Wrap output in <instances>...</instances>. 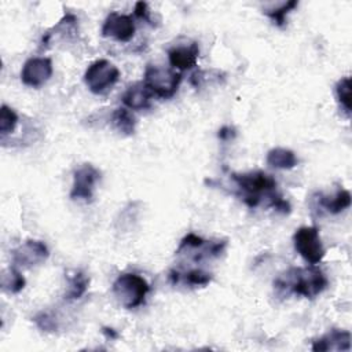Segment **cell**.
<instances>
[{"label": "cell", "mask_w": 352, "mask_h": 352, "mask_svg": "<svg viewBox=\"0 0 352 352\" xmlns=\"http://www.w3.org/2000/svg\"><path fill=\"white\" fill-rule=\"evenodd\" d=\"M230 179L235 186L232 191L246 206L254 209L261 204H265L268 208L286 214L290 213V204L278 192L276 180L263 172V170H250L243 173L230 172Z\"/></svg>", "instance_id": "obj_1"}, {"label": "cell", "mask_w": 352, "mask_h": 352, "mask_svg": "<svg viewBox=\"0 0 352 352\" xmlns=\"http://www.w3.org/2000/svg\"><path fill=\"white\" fill-rule=\"evenodd\" d=\"M274 286L279 293L286 296L297 294L305 298H315L327 289L329 280L323 271L309 264V267H293L287 270L276 278Z\"/></svg>", "instance_id": "obj_2"}, {"label": "cell", "mask_w": 352, "mask_h": 352, "mask_svg": "<svg viewBox=\"0 0 352 352\" xmlns=\"http://www.w3.org/2000/svg\"><path fill=\"white\" fill-rule=\"evenodd\" d=\"M150 290L148 282L135 272L120 274L111 286L113 296L125 309H135L143 305Z\"/></svg>", "instance_id": "obj_3"}, {"label": "cell", "mask_w": 352, "mask_h": 352, "mask_svg": "<svg viewBox=\"0 0 352 352\" xmlns=\"http://www.w3.org/2000/svg\"><path fill=\"white\" fill-rule=\"evenodd\" d=\"M182 73L175 69L161 67L157 65H147L144 70L143 82L147 85L153 96L161 99L172 98L182 82Z\"/></svg>", "instance_id": "obj_4"}, {"label": "cell", "mask_w": 352, "mask_h": 352, "mask_svg": "<svg viewBox=\"0 0 352 352\" xmlns=\"http://www.w3.org/2000/svg\"><path fill=\"white\" fill-rule=\"evenodd\" d=\"M118 80V67L107 59H98L92 62L84 73V82L87 88L95 95L107 94Z\"/></svg>", "instance_id": "obj_5"}, {"label": "cell", "mask_w": 352, "mask_h": 352, "mask_svg": "<svg viewBox=\"0 0 352 352\" xmlns=\"http://www.w3.org/2000/svg\"><path fill=\"white\" fill-rule=\"evenodd\" d=\"M293 243L296 252L311 265H316L324 258L326 250L320 241L319 230L314 226H304L296 230Z\"/></svg>", "instance_id": "obj_6"}, {"label": "cell", "mask_w": 352, "mask_h": 352, "mask_svg": "<svg viewBox=\"0 0 352 352\" xmlns=\"http://www.w3.org/2000/svg\"><path fill=\"white\" fill-rule=\"evenodd\" d=\"M100 180V172L92 164H82L73 172V186L70 190L72 199H81L91 202L94 198V190Z\"/></svg>", "instance_id": "obj_7"}, {"label": "cell", "mask_w": 352, "mask_h": 352, "mask_svg": "<svg viewBox=\"0 0 352 352\" xmlns=\"http://www.w3.org/2000/svg\"><path fill=\"white\" fill-rule=\"evenodd\" d=\"M12 264L15 267L32 268L43 264L48 256V246L43 241L28 239L12 250Z\"/></svg>", "instance_id": "obj_8"}, {"label": "cell", "mask_w": 352, "mask_h": 352, "mask_svg": "<svg viewBox=\"0 0 352 352\" xmlns=\"http://www.w3.org/2000/svg\"><path fill=\"white\" fill-rule=\"evenodd\" d=\"M52 60L47 56L29 58L21 70V81L32 88L43 87L52 76Z\"/></svg>", "instance_id": "obj_9"}, {"label": "cell", "mask_w": 352, "mask_h": 352, "mask_svg": "<svg viewBox=\"0 0 352 352\" xmlns=\"http://www.w3.org/2000/svg\"><path fill=\"white\" fill-rule=\"evenodd\" d=\"M135 30L136 26L132 15H125L113 11L106 16L100 33L103 37H110L120 43H128L133 37Z\"/></svg>", "instance_id": "obj_10"}, {"label": "cell", "mask_w": 352, "mask_h": 352, "mask_svg": "<svg viewBox=\"0 0 352 352\" xmlns=\"http://www.w3.org/2000/svg\"><path fill=\"white\" fill-rule=\"evenodd\" d=\"M199 56V45L197 41L186 40L177 43L168 50V59L173 69L190 70L197 65Z\"/></svg>", "instance_id": "obj_11"}, {"label": "cell", "mask_w": 352, "mask_h": 352, "mask_svg": "<svg viewBox=\"0 0 352 352\" xmlns=\"http://www.w3.org/2000/svg\"><path fill=\"white\" fill-rule=\"evenodd\" d=\"M351 348V333L348 330L331 329L323 337L312 342L311 349L314 352L324 351H349Z\"/></svg>", "instance_id": "obj_12"}, {"label": "cell", "mask_w": 352, "mask_h": 352, "mask_svg": "<svg viewBox=\"0 0 352 352\" xmlns=\"http://www.w3.org/2000/svg\"><path fill=\"white\" fill-rule=\"evenodd\" d=\"M151 96H153V94L150 92L147 85L143 81H138V82L131 84L125 89L121 99L126 109L139 111V110H144V109L150 107Z\"/></svg>", "instance_id": "obj_13"}, {"label": "cell", "mask_w": 352, "mask_h": 352, "mask_svg": "<svg viewBox=\"0 0 352 352\" xmlns=\"http://www.w3.org/2000/svg\"><path fill=\"white\" fill-rule=\"evenodd\" d=\"M169 279L173 285L177 283H183L187 286H206L210 283L212 280V275L201 268H190L187 271H182V270H172L169 272Z\"/></svg>", "instance_id": "obj_14"}, {"label": "cell", "mask_w": 352, "mask_h": 352, "mask_svg": "<svg viewBox=\"0 0 352 352\" xmlns=\"http://www.w3.org/2000/svg\"><path fill=\"white\" fill-rule=\"evenodd\" d=\"M316 201H318L319 206L323 208L327 213L337 214V213H341L342 210H345L351 206V192L345 188H340L331 197L319 192Z\"/></svg>", "instance_id": "obj_15"}, {"label": "cell", "mask_w": 352, "mask_h": 352, "mask_svg": "<svg viewBox=\"0 0 352 352\" xmlns=\"http://www.w3.org/2000/svg\"><path fill=\"white\" fill-rule=\"evenodd\" d=\"M89 286V278L80 270L66 274V292L65 300L74 301L81 298Z\"/></svg>", "instance_id": "obj_16"}, {"label": "cell", "mask_w": 352, "mask_h": 352, "mask_svg": "<svg viewBox=\"0 0 352 352\" xmlns=\"http://www.w3.org/2000/svg\"><path fill=\"white\" fill-rule=\"evenodd\" d=\"M267 164L275 169H293L298 164L294 151L285 147H275L267 153Z\"/></svg>", "instance_id": "obj_17"}, {"label": "cell", "mask_w": 352, "mask_h": 352, "mask_svg": "<svg viewBox=\"0 0 352 352\" xmlns=\"http://www.w3.org/2000/svg\"><path fill=\"white\" fill-rule=\"evenodd\" d=\"M110 124L120 135L131 136L135 133L136 121L126 107L116 109L110 116Z\"/></svg>", "instance_id": "obj_18"}, {"label": "cell", "mask_w": 352, "mask_h": 352, "mask_svg": "<svg viewBox=\"0 0 352 352\" xmlns=\"http://www.w3.org/2000/svg\"><path fill=\"white\" fill-rule=\"evenodd\" d=\"M25 285H26L25 276L21 274V271L15 265H11L10 268H7L1 272L0 286L4 292L16 294L25 287Z\"/></svg>", "instance_id": "obj_19"}, {"label": "cell", "mask_w": 352, "mask_h": 352, "mask_svg": "<svg viewBox=\"0 0 352 352\" xmlns=\"http://www.w3.org/2000/svg\"><path fill=\"white\" fill-rule=\"evenodd\" d=\"M297 6H298V1L290 0V1H286V3H280L278 7L265 8L264 12H265L267 16H270V18L274 21V23H275L276 26L282 28V26H285V23H286V16H287V14H289L292 10H294Z\"/></svg>", "instance_id": "obj_20"}, {"label": "cell", "mask_w": 352, "mask_h": 352, "mask_svg": "<svg viewBox=\"0 0 352 352\" xmlns=\"http://www.w3.org/2000/svg\"><path fill=\"white\" fill-rule=\"evenodd\" d=\"M18 114L14 109L7 104H1L0 109V133L1 136H7L12 133L18 125Z\"/></svg>", "instance_id": "obj_21"}, {"label": "cell", "mask_w": 352, "mask_h": 352, "mask_svg": "<svg viewBox=\"0 0 352 352\" xmlns=\"http://www.w3.org/2000/svg\"><path fill=\"white\" fill-rule=\"evenodd\" d=\"M336 96L340 106L344 109L345 114H351V78L342 77L336 84Z\"/></svg>", "instance_id": "obj_22"}, {"label": "cell", "mask_w": 352, "mask_h": 352, "mask_svg": "<svg viewBox=\"0 0 352 352\" xmlns=\"http://www.w3.org/2000/svg\"><path fill=\"white\" fill-rule=\"evenodd\" d=\"M33 322L36 323V326L43 330V331H47V333H52V331H56L58 330V323L55 320V318L50 314V312H38L34 318H33Z\"/></svg>", "instance_id": "obj_23"}, {"label": "cell", "mask_w": 352, "mask_h": 352, "mask_svg": "<svg viewBox=\"0 0 352 352\" xmlns=\"http://www.w3.org/2000/svg\"><path fill=\"white\" fill-rule=\"evenodd\" d=\"M133 14H135L136 18H139V19H142V21L150 23V25H154V23L151 22V18H150V10H148L147 3H144V1H138V3L135 4Z\"/></svg>", "instance_id": "obj_24"}, {"label": "cell", "mask_w": 352, "mask_h": 352, "mask_svg": "<svg viewBox=\"0 0 352 352\" xmlns=\"http://www.w3.org/2000/svg\"><path fill=\"white\" fill-rule=\"evenodd\" d=\"M217 136H219L220 140L227 142V140H232V139L236 136V132H235V129H234L232 126L226 125V126H221V128L219 129Z\"/></svg>", "instance_id": "obj_25"}, {"label": "cell", "mask_w": 352, "mask_h": 352, "mask_svg": "<svg viewBox=\"0 0 352 352\" xmlns=\"http://www.w3.org/2000/svg\"><path fill=\"white\" fill-rule=\"evenodd\" d=\"M102 331H103V334H106L109 338H111V340H114V338H117L118 337V334L114 331V329H111V327H103L102 329Z\"/></svg>", "instance_id": "obj_26"}]
</instances>
